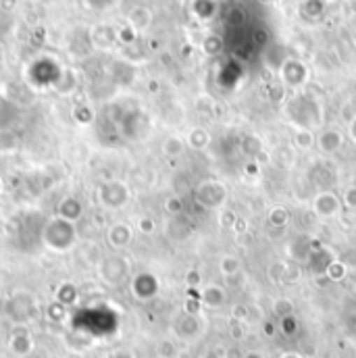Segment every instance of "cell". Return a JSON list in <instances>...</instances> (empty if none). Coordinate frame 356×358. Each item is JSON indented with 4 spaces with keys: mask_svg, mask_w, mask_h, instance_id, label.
<instances>
[{
    "mask_svg": "<svg viewBox=\"0 0 356 358\" xmlns=\"http://www.w3.org/2000/svg\"><path fill=\"white\" fill-rule=\"evenodd\" d=\"M319 148H321V152H325V155H332V152L340 150V148H342V134L336 131V129H325V131L319 136Z\"/></svg>",
    "mask_w": 356,
    "mask_h": 358,
    "instance_id": "7a4b0ae2",
    "label": "cell"
},
{
    "mask_svg": "<svg viewBox=\"0 0 356 358\" xmlns=\"http://www.w3.org/2000/svg\"><path fill=\"white\" fill-rule=\"evenodd\" d=\"M353 138L356 140V119H355V123H353Z\"/></svg>",
    "mask_w": 356,
    "mask_h": 358,
    "instance_id": "8992f818",
    "label": "cell"
},
{
    "mask_svg": "<svg viewBox=\"0 0 356 358\" xmlns=\"http://www.w3.org/2000/svg\"><path fill=\"white\" fill-rule=\"evenodd\" d=\"M311 144H313L311 131H308V129H298V131H296V146H300V148H311Z\"/></svg>",
    "mask_w": 356,
    "mask_h": 358,
    "instance_id": "277c9868",
    "label": "cell"
},
{
    "mask_svg": "<svg viewBox=\"0 0 356 358\" xmlns=\"http://www.w3.org/2000/svg\"><path fill=\"white\" fill-rule=\"evenodd\" d=\"M344 198H346V204H348V206L356 208V187H350V189L344 194Z\"/></svg>",
    "mask_w": 356,
    "mask_h": 358,
    "instance_id": "5b68a950",
    "label": "cell"
},
{
    "mask_svg": "<svg viewBox=\"0 0 356 358\" xmlns=\"http://www.w3.org/2000/svg\"><path fill=\"white\" fill-rule=\"evenodd\" d=\"M315 208H317V213H319L321 217H334V215H338V210H340V200H338L336 194L325 192V194H321V196L317 198Z\"/></svg>",
    "mask_w": 356,
    "mask_h": 358,
    "instance_id": "6da1fadb",
    "label": "cell"
},
{
    "mask_svg": "<svg viewBox=\"0 0 356 358\" xmlns=\"http://www.w3.org/2000/svg\"><path fill=\"white\" fill-rule=\"evenodd\" d=\"M221 271H223L225 275H234V273H238V271H240V261H238V259H234V257H225V259L221 261Z\"/></svg>",
    "mask_w": 356,
    "mask_h": 358,
    "instance_id": "3957f363",
    "label": "cell"
}]
</instances>
